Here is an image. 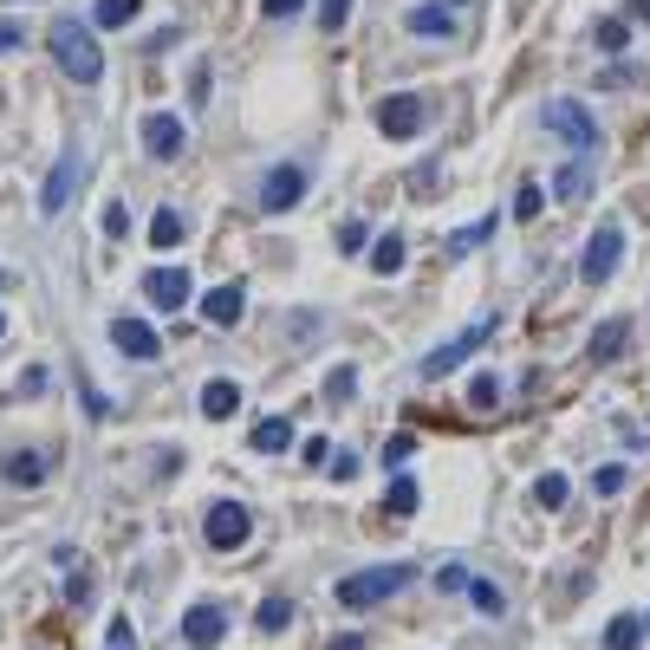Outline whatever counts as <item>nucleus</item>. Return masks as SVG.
Listing matches in <instances>:
<instances>
[{
	"label": "nucleus",
	"mask_w": 650,
	"mask_h": 650,
	"mask_svg": "<svg viewBox=\"0 0 650 650\" xmlns=\"http://www.w3.org/2000/svg\"><path fill=\"white\" fill-rule=\"evenodd\" d=\"M46 46H52V59H59V72H65V78H78V85H98V78H104V52H98V33H91L85 20L59 13V20L46 26Z\"/></svg>",
	"instance_id": "obj_1"
},
{
	"label": "nucleus",
	"mask_w": 650,
	"mask_h": 650,
	"mask_svg": "<svg viewBox=\"0 0 650 650\" xmlns=\"http://www.w3.org/2000/svg\"><path fill=\"white\" fill-rule=\"evenodd\" d=\"M417 579V566H371V573H352V579H339L332 586V599L345 606V612H371V606H384V599H397L404 586Z\"/></svg>",
	"instance_id": "obj_2"
},
{
	"label": "nucleus",
	"mask_w": 650,
	"mask_h": 650,
	"mask_svg": "<svg viewBox=\"0 0 650 650\" xmlns=\"http://www.w3.org/2000/svg\"><path fill=\"white\" fill-rule=\"evenodd\" d=\"M540 124H547L560 143H573L579 156H592V150H599V117H592L579 98H553V104L540 111Z\"/></svg>",
	"instance_id": "obj_3"
},
{
	"label": "nucleus",
	"mask_w": 650,
	"mask_h": 650,
	"mask_svg": "<svg viewBox=\"0 0 650 650\" xmlns=\"http://www.w3.org/2000/svg\"><path fill=\"white\" fill-rule=\"evenodd\" d=\"M495 326H501V319H495V313H482V319H475V326H462V332H456L449 345H436V352H430V358H423L417 371H423V378H449V371H456L462 358H475V352H482V345L495 339Z\"/></svg>",
	"instance_id": "obj_4"
},
{
	"label": "nucleus",
	"mask_w": 650,
	"mask_h": 650,
	"mask_svg": "<svg viewBox=\"0 0 650 650\" xmlns=\"http://www.w3.org/2000/svg\"><path fill=\"white\" fill-rule=\"evenodd\" d=\"M619 260H625V228H619V221H599V234L586 241L579 280H586V286H606V280L619 273Z\"/></svg>",
	"instance_id": "obj_5"
},
{
	"label": "nucleus",
	"mask_w": 650,
	"mask_h": 650,
	"mask_svg": "<svg viewBox=\"0 0 650 650\" xmlns=\"http://www.w3.org/2000/svg\"><path fill=\"white\" fill-rule=\"evenodd\" d=\"M202 534H208V547H215V553H234V547H247V540H254V514H247L241 501H215V508H208V521H202Z\"/></svg>",
	"instance_id": "obj_6"
},
{
	"label": "nucleus",
	"mask_w": 650,
	"mask_h": 650,
	"mask_svg": "<svg viewBox=\"0 0 650 650\" xmlns=\"http://www.w3.org/2000/svg\"><path fill=\"white\" fill-rule=\"evenodd\" d=\"M306 182H313L306 163H273V169L260 176V208H267V215H286V208L306 195Z\"/></svg>",
	"instance_id": "obj_7"
},
{
	"label": "nucleus",
	"mask_w": 650,
	"mask_h": 650,
	"mask_svg": "<svg viewBox=\"0 0 650 650\" xmlns=\"http://www.w3.org/2000/svg\"><path fill=\"white\" fill-rule=\"evenodd\" d=\"M143 299H150V306H163V313H182V306L195 299L189 267H150V273H143Z\"/></svg>",
	"instance_id": "obj_8"
},
{
	"label": "nucleus",
	"mask_w": 650,
	"mask_h": 650,
	"mask_svg": "<svg viewBox=\"0 0 650 650\" xmlns=\"http://www.w3.org/2000/svg\"><path fill=\"white\" fill-rule=\"evenodd\" d=\"M423 124H430V117H423V98H417V91H391V98L378 104V130H384V137H397V143H404V137H417Z\"/></svg>",
	"instance_id": "obj_9"
},
{
	"label": "nucleus",
	"mask_w": 650,
	"mask_h": 650,
	"mask_svg": "<svg viewBox=\"0 0 650 650\" xmlns=\"http://www.w3.org/2000/svg\"><path fill=\"white\" fill-rule=\"evenodd\" d=\"M78 176H85V156H78V150H65V156L52 163V176H46V189H39V215H65V202H72V189H78Z\"/></svg>",
	"instance_id": "obj_10"
},
{
	"label": "nucleus",
	"mask_w": 650,
	"mask_h": 650,
	"mask_svg": "<svg viewBox=\"0 0 650 650\" xmlns=\"http://www.w3.org/2000/svg\"><path fill=\"white\" fill-rule=\"evenodd\" d=\"M111 345H117L124 358H137V365H150V358L163 352V339H156V326H150V319H137V313H124V319H111Z\"/></svg>",
	"instance_id": "obj_11"
},
{
	"label": "nucleus",
	"mask_w": 650,
	"mask_h": 650,
	"mask_svg": "<svg viewBox=\"0 0 650 650\" xmlns=\"http://www.w3.org/2000/svg\"><path fill=\"white\" fill-rule=\"evenodd\" d=\"M143 150H150L156 163H176V156H182V117L150 111V117H143Z\"/></svg>",
	"instance_id": "obj_12"
},
{
	"label": "nucleus",
	"mask_w": 650,
	"mask_h": 650,
	"mask_svg": "<svg viewBox=\"0 0 650 650\" xmlns=\"http://www.w3.org/2000/svg\"><path fill=\"white\" fill-rule=\"evenodd\" d=\"M182 638L195 650H215L221 638H228V612L221 606H189V619H182Z\"/></svg>",
	"instance_id": "obj_13"
},
{
	"label": "nucleus",
	"mask_w": 650,
	"mask_h": 650,
	"mask_svg": "<svg viewBox=\"0 0 650 650\" xmlns=\"http://www.w3.org/2000/svg\"><path fill=\"white\" fill-rule=\"evenodd\" d=\"M234 410H241V384H234V378H208V384H202V417L228 423Z\"/></svg>",
	"instance_id": "obj_14"
},
{
	"label": "nucleus",
	"mask_w": 650,
	"mask_h": 650,
	"mask_svg": "<svg viewBox=\"0 0 650 650\" xmlns=\"http://www.w3.org/2000/svg\"><path fill=\"white\" fill-rule=\"evenodd\" d=\"M404 26H410L417 39H449V33H456V13H449V7H410Z\"/></svg>",
	"instance_id": "obj_15"
},
{
	"label": "nucleus",
	"mask_w": 650,
	"mask_h": 650,
	"mask_svg": "<svg viewBox=\"0 0 650 650\" xmlns=\"http://www.w3.org/2000/svg\"><path fill=\"white\" fill-rule=\"evenodd\" d=\"M202 313H208V326H234V319L247 313V293H241V286H215V293L202 299Z\"/></svg>",
	"instance_id": "obj_16"
},
{
	"label": "nucleus",
	"mask_w": 650,
	"mask_h": 650,
	"mask_svg": "<svg viewBox=\"0 0 650 650\" xmlns=\"http://www.w3.org/2000/svg\"><path fill=\"white\" fill-rule=\"evenodd\" d=\"M625 339H632V326H625V319H606V326L592 332V365H612V358L625 352Z\"/></svg>",
	"instance_id": "obj_17"
},
{
	"label": "nucleus",
	"mask_w": 650,
	"mask_h": 650,
	"mask_svg": "<svg viewBox=\"0 0 650 650\" xmlns=\"http://www.w3.org/2000/svg\"><path fill=\"white\" fill-rule=\"evenodd\" d=\"M254 449H260V456L293 449V423H286V417H260V423H254Z\"/></svg>",
	"instance_id": "obj_18"
},
{
	"label": "nucleus",
	"mask_w": 650,
	"mask_h": 650,
	"mask_svg": "<svg viewBox=\"0 0 650 650\" xmlns=\"http://www.w3.org/2000/svg\"><path fill=\"white\" fill-rule=\"evenodd\" d=\"M182 234H189L182 208H156V215H150V247H176Z\"/></svg>",
	"instance_id": "obj_19"
},
{
	"label": "nucleus",
	"mask_w": 650,
	"mask_h": 650,
	"mask_svg": "<svg viewBox=\"0 0 650 650\" xmlns=\"http://www.w3.org/2000/svg\"><path fill=\"white\" fill-rule=\"evenodd\" d=\"M488 234H495V215H482L475 228H456V234L443 241V260H462V254H469V247H482Z\"/></svg>",
	"instance_id": "obj_20"
},
{
	"label": "nucleus",
	"mask_w": 650,
	"mask_h": 650,
	"mask_svg": "<svg viewBox=\"0 0 650 650\" xmlns=\"http://www.w3.org/2000/svg\"><path fill=\"white\" fill-rule=\"evenodd\" d=\"M645 645V619H632V612H625V619H612V625H606V650H638Z\"/></svg>",
	"instance_id": "obj_21"
},
{
	"label": "nucleus",
	"mask_w": 650,
	"mask_h": 650,
	"mask_svg": "<svg viewBox=\"0 0 650 650\" xmlns=\"http://www.w3.org/2000/svg\"><path fill=\"white\" fill-rule=\"evenodd\" d=\"M586 189H592V169H586V156H579L573 169H560V176H553V195H560V202H579Z\"/></svg>",
	"instance_id": "obj_22"
},
{
	"label": "nucleus",
	"mask_w": 650,
	"mask_h": 650,
	"mask_svg": "<svg viewBox=\"0 0 650 650\" xmlns=\"http://www.w3.org/2000/svg\"><path fill=\"white\" fill-rule=\"evenodd\" d=\"M404 267V234H378L371 241V273H397Z\"/></svg>",
	"instance_id": "obj_23"
},
{
	"label": "nucleus",
	"mask_w": 650,
	"mask_h": 650,
	"mask_svg": "<svg viewBox=\"0 0 650 650\" xmlns=\"http://www.w3.org/2000/svg\"><path fill=\"white\" fill-rule=\"evenodd\" d=\"M254 625L273 638V632H286V625H293V606H286L280 592H267V599H260V612H254Z\"/></svg>",
	"instance_id": "obj_24"
},
{
	"label": "nucleus",
	"mask_w": 650,
	"mask_h": 650,
	"mask_svg": "<svg viewBox=\"0 0 650 650\" xmlns=\"http://www.w3.org/2000/svg\"><path fill=\"white\" fill-rule=\"evenodd\" d=\"M384 514H417V482H410V475H391V488H384Z\"/></svg>",
	"instance_id": "obj_25"
},
{
	"label": "nucleus",
	"mask_w": 650,
	"mask_h": 650,
	"mask_svg": "<svg viewBox=\"0 0 650 650\" xmlns=\"http://www.w3.org/2000/svg\"><path fill=\"white\" fill-rule=\"evenodd\" d=\"M137 7H143V0H98V7H91V26H130Z\"/></svg>",
	"instance_id": "obj_26"
},
{
	"label": "nucleus",
	"mask_w": 650,
	"mask_h": 650,
	"mask_svg": "<svg viewBox=\"0 0 650 650\" xmlns=\"http://www.w3.org/2000/svg\"><path fill=\"white\" fill-rule=\"evenodd\" d=\"M46 475V462L33 456V449H20V456H7V482H20V488H33Z\"/></svg>",
	"instance_id": "obj_27"
},
{
	"label": "nucleus",
	"mask_w": 650,
	"mask_h": 650,
	"mask_svg": "<svg viewBox=\"0 0 650 650\" xmlns=\"http://www.w3.org/2000/svg\"><path fill=\"white\" fill-rule=\"evenodd\" d=\"M469 599H475V612H488V619H501V612H508V592H501L495 579H475V586H469Z\"/></svg>",
	"instance_id": "obj_28"
},
{
	"label": "nucleus",
	"mask_w": 650,
	"mask_h": 650,
	"mask_svg": "<svg viewBox=\"0 0 650 650\" xmlns=\"http://www.w3.org/2000/svg\"><path fill=\"white\" fill-rule=\"evenodd\" d=\"M592 39H599V52H625L632 46V20H599Z\"/></svg>",
	"instance_id": "obj_29"
},
{
	"label": "nucleus",
	"mask_w": 650,
	"mask_h": 650,
	"mask_svg": "<svg viewBox=\"0 0 650 650\" xmlns=\"http://www.w3.org/2000/svg\"><path fill=\"white\" fill-rule=\"evenodd\" d=\"M352 397H358V371H352V365H339V371L326 378V404H352Z\"/></svg>",
	"instance_id": "obj_30"
},
{
	"label": "nucleus",
	"mask_w": 650,
	"mask_h": 650,
	"mask_svg": "<svg viewBox=\"0 0 650 650\" xmlns=\"http://www.w3.org/2000/svg\"><path fill=\"white\" fill-rule=\"evenodd\" d=\"M469 404H475V410H495V404H501V378H495V371H482V378L469 384Z\"/></svg>",
	"instance_id": "obj_31"
},
{
	"label": "nucleus",
	"mask_w": 650,
	"mask_h": 650,
	"mask_svg": "<svg viewBox=\"0 0 650 650\" xmlns=\"http://www.w3.org/2000/svg\"><path fill=\"white\" fill-rule=\"evenodd\" d=\"M566 495H573L566 475H540V482H534V501H540V508H566Z\"/></svg>",
	"instance_id": "obj_32"
},
{
	"label": "nucleus",
	"mask_w": 650,
	"mask_h": 650,
	"mask_svg": "<svg viewBox=\"0 0 650 650\" xmlns=\"http://www.w3.org/2000/svg\"><path fill=\"white\" fill-rule=\"evenodd\" d=\"M469 586H475V573H469L462 560H449V566L436 573V592H469Z\"/></svg>",
	"instance_id": "obj_33"
},
{
	"label": "nucleus",
	"mask_w": 650,
	"mask_h": 650,
	"mask_svg": "<svg viewBox=\"0 0 650 650\" xmlns=\"http://www.w3.org/2000/svg\"><path fill=\"white\" fill-rule=\"evenodd\" d=\"M540 202H547V195H540V182H521V195H514V215H521V221H534V215H540Z\"/></svg>",
	"instance_id": "obj_34"
},
{
	"label": "nucleus",
	"mask_w": 650,
	"mask_h": 650,
	"mask_svg": "<svg viewBox=\"0 0 650 650\" xmlns=\"http://www.w3.org/2000/svg\"><path fill=\"white\" fill-rule=\"evenodd\" d=\"M619 488H625V469H619V462L592 469V495H619Z\"/></svg>",
	"instance_id": "obj_35"
},
{
	"label": "nucleus",
	"mask_w": 650,
	"mask_h": 650,
	"mask_svg": "<svg viewBox=\"0 0 650 650\" xmlns=\"http://www.w3.org/2000/svg\"><path fill=\"white\" fill-rule=\"evenodd\" d=\"M345 20H352V0H319V26L326 33H339Z\"/></svg>",
	"instance_id": "obj_36"
},
{
	"label": "nucleus",
	"mask_w": 650,
	"mask_h": 650,
	"mask_svg": "<svg viewBox=\"0 0 650 650\" xmlns=\"http://www.w3.org/2000/svg\"><path fill=\"white\" fill-rule=\"evenodd\" d=\"M326 475H332V482H352V475H358V456H352V449L326 456Z\"/></svg>",
	"instance_id": "obj_37"
},
{
	"label": "nucleus",
	"mask_w": 650,
	"mask_h": 650,
	"mask_svg": "<svg viewBox=\"0 0 650 650\" xmlns=\"http://www.w3.org/2000/svg\"><path fill=\"white\" fill-rule=\"evenodd\" d=\"M339 247H345V254H358V247H371V234H365V221H345V228H339Z\"/></svg>",
	"instance_id": "obj_38"
},
{
	"label": "nucleus",
	"mask_w": 650,
	"mask_h": 650,
	"mask_svg": "<svg viewBox=\"0 0 650 650\" xmlns=\"http://www.w3.org/2000/svg\"><path fill=\"white\" fill-rule=\"evenodd\" d=\"M104 638H111V650H137V632H130V619H111V632H104Z\"/></svg>",
	"instance_id": "obj_39"
},
{
	"label": "nucleus",
	"mask_w": 650,
	"mask_h": 650,
	"mask_svg": "<svg viewBox=\"0 0 650 650\" xmlns=\"http://www.w3.org/2000/svg\"><path fill=\"white\" fill-rule=\"evenodd\" d=\"M410 449H417V436H410V430H404V436H391V443H384V469H391V462H404Z\"/></svg>",
	"instance_id": "obj_40"
},
{
	"label": "nucleus",
	"mask_w": 650,
	"mask_h": 650,
	"mask_svg": "<svg viewBox=\"0 0 650 650\" xmlns=\"http://www.w3.org/2000/svg\"><path fill=\"white\" fill-rule=\"evenodd\" d=\"M13 46H26V20H0V52H13Z\"/></svg>",
	"instance_id": "obj_41"
},
{
	"label": "nucleus",
	"mask_w": 650,
	"mask_h": 650,
	"mask_svg": "<svg viewBox=\"0 0 650 650\" xmlns=\"http://www.w3.org/2000/svg\"><path fill=\"white\" fill-rule=\"evenodd\" d=\"M124 228H130V215H124V202H111V208H104V234H111V241H117V234H124Z\"/></svg>",
	"instance_id": "obj_42"
},
{
	"label": "nucleus",
	"mask_w": 650,
	"mask_h": 650,
	"mask_svg": "<svg viewBox=\"0 0 650 650\" xmlns=\"http://www.w3.org/2000/svg\"><path fill=\"white\" fill-rule=\"evenodd\" d=\"M299 7H306V0H260V13H267V20H293Z\"/></svg>",
	"instance_id": "obj_43"
},
{
	"label": "nucleus",
	"mask_w": 650,
	"mask_h": 650,
	"mask_svg": "<svg viewBox=\"0 0 650 650\" xmlns=\"http://www.w3.org/2000/svg\"><path fill=\"white\" fill-rule=\"evenodd\" d=\"M65 599H72V606H85V599H91V579H85V573H72V579H65Z\"/></svg>",
	"instance_id": "obj_44"
},
{
	"label": "nucleus",
	"mask_w": 650,
	"mask_h": 650,
	"mask_svg": "<svg viewBox=\"0 0 650 650\" xmlns=\"http://www.w3.org/2000/svg\"><path fill=\"white\" fill-rule=\"evenodd\" d=\"M632 20H650V0H632Z\"/></svg>",
	"instance_id": "obj_45"
},
{
	"label": "nucleus",
	"mask_w": 650,
	"mask_h": 650,
	"mask_svg": "<svg viewBox=\"0 0 650 650\" xmlns=\"http://www.w3.org/2000/svg\"><path fill=\"white\" fill-rule=\"evenodd\" d=\"M0 332H7V319H0Z\"/></svg>",
	"instance_id": "obj_46"
},
{
	"label": "nucleus",
	"mask_w": 650,
	"mask_h": 650,
	"mask_svg": "<svg viewBox=\"0 0 650 650\" xmlns=\"http://www.w3.org/2000/svg\"><path fill=\"white\" fill-rule=\"evenodd\" d=\"M645 632H650V619H645Z\"/></svg>",
	"instance_id": "obj_47"
}]
</instances>
